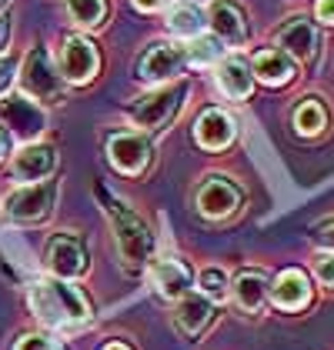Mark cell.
Masks as SVG:
<instances>
[{"mask_svg":"<svg viewBox=\"0 0 334 350\" xmlns=\"http://www.w3.org/2000/svg\"><path fill=\"white\" fill-rule=\"evenodd\" d=\"M30 307L34 314L51 327H70L90 317V307L74 287L60 280H40L30 287Z\"/></svg>","mask_w":334,"mask_h":350,"instance_id":"6da1fadb","label":"cell"},{"mask_svg":"<svg viewBox=\"0 0 334 350\" xmlns=\"http://www.w3.org/2000/svg\"><path fill=\"white\" fill-rule=\"evenodd\" d=\"M107 214L114 220V237H117V250H120V257H124V264L131 270L144 267L147 260H151V254H154V237H151V230L144 227V220L138 214H131L124 204H117V200H107Z\"/></svg>","mask_w":334,"mask_h":350,"instance_id":"7a4b0ae2","label":"cell"},{"mask_svg":"<svg viewBox=\"0 0 334 350\" xmlns=\"http://www.w3.org/2000/svg\"><path fill=\"white\" fill-rule=\"evenodd\" d=\"M21 87L24 94L40 100V104H57L64 97V77L54 70L51 57L44 47H34L24 57V67H21Z\"/></svg>","mask_w":334,"mask_h":350,"instance_id":"3957f363","label":"cell"},{"mask_svg":"<svg viewBox=\"0 0 334 350\" xmlns=\"http://www.w3.org/2000/svg\"><path fill=\"white\" fill-rule=\"evenodd\" d=\"M181 97H184V90L181 87H164V90H154V94H147V97H140L138 104L131 107V120L144 127V131H161L167 120L177 113L181 107Z\"/></svg>","mask_w":334,"mask_h":350,"instance_id":"277c9868","label":"cell"},{"mask_svg":"<svg viewBox=\"0 0 334 350\" xmlns=\"http://www.w3.org/2000/svg\"><path fill=\"white\" fill-rule=\"evenodd\" d=\"M101 67V57L97 47L87 40V37H67L64 47H60V77L70 83H87L94 81Z\"/></svg>","mask_w":334,"mask_h":350,"instance_id":"5b68a950","label":"cell"},{"mask_svg":"<svg viewBox=\"0 0 334 350\" xmlns=\"http://www.w3.org/2000/svg\"><path fill=\"white\" fill-rule=\"evenodd\" d=\"M51 204H54V184H27L7 197V217L17 224H34L51 214Z\"/></svg>","mask_w":334,"mask_h":350,"instance_id":"8992f818","label":"cell"},{"mask_svg":"<svg viewBox=\"0 0 334 350\" xmlns=\"http://www.w3.org/2000/svg\"><path fill=\"white\" fill-rule=\"evenodd\" d=\"M184 67V51L174 44H154L147 54L138 60V77L144 83H164L177 77Z\"/></svg>","mask_w":334,"mask_h":350,"instance_id":"52a82bcc","label":"cell"},{"mask_svg":"<svg viewBox=\"0 0 334 350\" xmlns=\"http://www.w3.org/2000/svg\"><path fill=\"white\" fill-rule=\"evenodd\" d=\"M107 157L120 174H140L151 163V144L140 134H114L107 140Z\"/></svg>","mask_w":334,"mask_h":350,"instance_id":"ba28073f","label":"cell"},{"mask_svg":"<svg viewBox=\"0 0 334 350\" xmlns=\"http://www.w3.org/2000/svg\"><path fill=\"white\" fill-rule=\"evenodd\" d=\"M241 204V193L224 177H207L197 190V211L204 217H231Z\"/></svg>","mask_w":334,"mask_h":350,"instance_id":"9c48e42d","label":"cell"},{"mask_svg":"<svg viewBox=\"0 0 334 350\" xmlns=\"http://www.w3.org/2000/svg\"><path fill=\"white\" fill-rule=\"evenodd\" d=\"M278 47L281 54L294 57L301 64H311L318 57V33H314V27L307 21H287L278 30Z\"/></svg>","mask_w":334,"mask_h":350,"instance_id":"30bf717a","label":"cell"},{"mask_svg":"<svg viewBox=\"0 0 334 350\" xmlns=\"http://www.w3.org/2000/svg\"><path fill=\"white\" fill-rule=\"evenodd\" d=\"M207 24L214 30V40H224V44H244V37H248V21L231 0H214L211 3Z\"/></svg>","mask_w":334,"mask_h":350,"instance_id":"8fae6325","label":"cell"},{"mask_svg":"<svg viewBox=\"0 0 334 350\" xmlns=\"http://www.w3.org/2000/svg\"><path fill=\"white\" fill-rule=\"evenodd\" d=\"M0 117L21 137H37L44 131V113H40V107H34L30 97H7L0 104Z\"/></svg>","mask_w":334,"mask_h":350,"instance_id":"7c38bea8","label":"cell"},{"mask_svg":"<svg viewBox=\"0 0 334 350\" xmlns=\"http://www.w3.org/2000/svg\"><path fill=\"white\" fill-rule=\"evenodd\" d=\"M47 267L54 270L60 280H70V277L84 273V267H87L84 247L74 237H54L47 247Z\"/></svg>","mask_w":334,"mask_h":350,"instance_id":"4fadbf2b","label":"cell"},{"mask_svg":"<svg viewBox=\"0 0 334 350\" xmlns=\"http://www.w3.org/2000/svg\"><path fill=\"white\" fill-rule=\"evenodd\" d=\"M151 284L164 300H181L184 294H191V270L177 260H157L151 270Z\"/></svg>","mask_w":334,"mask_h":350,"instance_id":"5bb4252c","label":"cell"},{"mask_svg":"<svg viewBox=\"0 0 334 350\" xmlns=\"http://www.w3.org/2000/svg\"><path fill=\"white\" fill-rule=\"evenodd\" d=\"M231 140H234V120L218 107L204 110L201 120H197V144L207 147V150H221Z\"/></svg>","mask_w":334,"mask_h":350,"instance_id":"9a60e30c","label":"cell"},{"mask_svg":"<svg viewBox=\"0 0 334 350\" xmlns=\"http://www.w3.org/2000/svg\"><path fill=\"white\" fill-rule=\"evenodd\" d=\"M234 300H237V307L241 310H248V314H257V310H264V304H268V297H271V287H268V277L261 273V270H244L237 280H234Z\"/></svg>","mask_w":334,"mask_h":350,"instance_id":"2e32d148","label":"cell"},{"mask_svg":"<svg viewBox=\"0 0 334 350\" xmlns=\"http://www.w3.org/2000/svg\"><path fill=\"white\" fill-rule=\"evenodd\" d=\"M54 170V150L51 147H24L14 157V177L24 184H40Z\"/></svg>","mask_w":334,"mask_h":350,"instance_id":"e0dca14e","label":"cell"},{"mask_svg":"<svg viewBox=\"0 0 334 350\" xmlns=\"http://www.w3.org/2000/svg\"><path fill=\"white\" fill-rule=\"evenodd\" d=\"M271 297L281 310H301L307 300H311V287H307V277L301 270H284L274 287H271Z\"/></svg>","mask_w":334,"mask_h":350,"instance_id":"ac0fdd59","label":"cell"},{"mask_svg":"<svg viewBox=\"0 0 334 350\" xmlns=\"http://www.w3.org/2000/svg\"><path fill=\"white\" fill-rule=\"evenodd\" d=\"M207 321H211V300H207V297L204 294L181 297V304H177V327H181L188 337H197Z\"/></svg>","mask_w":334,"mask_h":350,"instance_id":"d6986e66","label":"cell"},{"mask_svg":"<svg viewBox=\"0 0 334 350\" xmlns=\"http://www.w3.org/2000/svg\"><path fill=\"white\" fill-rule=\"evenodd\" d=\"M250 67H254V74H257L261 81L271 83V87H281V83H287L294 77L291 60H287V54H281V51H257Z\"/></svg>","mask_w":334,"mask_h":350,"instance_id":"ffe728a7","label":"cell"},{"mask_svg":"<svg viewBox=\"0 0 334 350\" xmlns=\"http://www.w3.org/2000/svg\"><path fill=\"white\" fill-rule=\"evenodd\" d=\"M204 24L207 21H204V14H201V7H197L194 0L174 3L170 14H167V27H170V33H177V37H201Z\"/></svg>","mask_w":334,"mask_h":350,"instance_id":"44dd1931","label":"cell"},{"mask_svg":"<svg viewBox=\"0 0 334 350\" xmlns=\"http://www.w3.org/2000/svg\"><path fill=\"white\" fill-rule=\"evenodd\" d=\"M218 83H221V90L231 100H244L250 94V87H254L248 67L237 64V60H224L221 67H218Z\"/></svg>","mask_w":334,"mask_h":350,"instance_id":"7402d4cb","label":"cell"},{"mask_svg":"<svg viewBox=\"0 0 334 350\" xmlns=\"http://www.w3.org/2000/svg\"><path fill=\"white\" fill-rule=\"evenodd\" d=\"M67 14L77 27H97L107 14V0H67Z\"/></svg>","mask_w":334,"mask_h":350,"instance_id":"603a6c76","label":"cell"},{"mask_svg":"<svg viewBox=\"0 0 334 350\" xmlns=\"http://www.w3.org/2000/svg\"><path fill=\"white\" fill-rule=\"evenodd\" d=\"M321 127H324V107L318 100H305L301 107L294 110V131L298 134L314 137V134H321Z\"/></svg>","mask_w":334,"mask_h":350,"instance_id":"cb8c5ba5","label":"cell"},{"mask_svg":"<svg viewBox=\"0 0 334 350\" xmlns=\"http://www.w3.org/2000/svg\"><path fill=\"white\" fill-rule=\"evenodd\" d=\"M184 60H191L197 67L218 64V60H221V40H214V37H194L191 47L184 51Z\"/></svg>","mask_w":334,"mask_h":350,"instance_id":"d4e9b609","label":"cell"},{"mask_svg":"<svg viewBox=\"0 0 334 350\" xmlns=\"http://www.w3.org/2000/svg\"><path fill=\"white\" fill-rule=\"evenodd\" d=\"M197 284H201L204 297H214V300H224V297H227V273H224L221 267H204L201 277H197Z\"/></svg>","mask_w":334,"mask_h":350,"instance_id":"484cf974","label":"cell"},{"mask_svg":"<svg viewBox=\"0 0 334 350\" xmlns=\"http://www.w3.org/2000/svg\"><path fill=\"white\" fill-rule=\"evenodd\" d=\"M314 277L321 287H334V254H318L314 257Z\"/></svg>","mask_w":334,"mask_h":350,"instance_id":"4316f807","label":"cell"},{"mask_svg":"<svg viewBox=\"0 0 334 350\" xmlns=\"http://www.w3.org/2000/svg\"><path fill=\"white\" fill-rule=\"evenodd\" d=\"M17 350H64V347L57 344L54 337H44V334H27V337L17 344Z\"/></svg>","mask_w":334,"mask_h":350,"instance_id":"83f0119b","label":"cell"},{"mask_svg":"<svg viewBox=\"0 0 334 350\" xmlns=\"http://www.w3.org/2000/svg\"><path fill=\"white\" fill-rule=\"evenodd\" d=\"M314 17H318L324 27H334V0H318V3H314Z\"/></svg>","mask_w":334,"mask_h":350,"instance_id":"f1b7e54d","label":"cell"},{"mask_svg":"<svg viewBox=\"0 0 334 350\" xmlns=\"http://www.w3.org/2000/svg\"><path fill=\"white\" fill-rule=\"evenodd\" d=\"M10 81H14V67H10L7 60H0V94L10 87Z\"/></svg>","mask_w":334,"mask_h":350,"instance_id":"f546056e","label":"cell"},{"mask_svg":"<svg viewBox=\"0 0 334 350\" xmlns=\"http://www.w3.org/2000/svg\"><path fill=\"white\" fill-rule=\"evenodd\" d=\"M131 3H134L138 10H144V14H154V10H161V7H164L167 0H131Z\"/></svg>","mask_w":334,"mask_h":350,"instance_id":"4dcf8cb0","label":"cell"},{"mask_svg":"<svg viewBox=\"0 0 334 350\" xmlns=\"http://www.w3.org/2000/svg\"><path fill=\"white\" fill-rule=\"evenodd\" d=\"M7 40H10V24H7V17H0V54L7 51Z\"/></svg>","mask_w":334,"mask_h":350,"instance_id":"1f68e13d","label":"cell"},{"mask_svg":"<svg viewBox=\"0 0 334 350\" xmlns=\"http://www.w3.org/2000/svg\"><path fill=\"white\" fill-rule=\"evenodd\" d=\"M318 237L328 243V247H334V220L328 224V227H321V230H318Z\"/></svg>","mask_w":334,"mask_h":350,"instance_id":"d6a6232c","label":"cell"},{"mask_svg":"<svg viewBox=\"0 0 334 350\" xmlns=\"http://www.w3.org/2000/svg\"><path fill=\"white\" fill-rule=\"evenodd\" d=\"M101 350H131V347H127V344H120V340H114V344H104Z\"/></svg>","mask_w":334,"mask_h":350,"instance_id":"836d02e7","label":"cell"},{"mask_svg":"<svg viewBox=\"0 0 334 350\" xmlns=\"http://www.w3.org/2000/svg\"><path fill=\"white\" fill-rule=\"evenodd\" d=\"M3 154H7V134L0 131V161H3Z\"/></svg>","mask_w":334,"mask_h":350,"instance_id":"e575fe53","label":"cell"},{"mask_svg":"<svg viewBox=\"0 0 334 350\" xmlns=\"http://www.w3.org/2000/svg\"><path fill=\"white\" fill-rule=\"evenodd\" d=\"M3 3H7V0H0V7H3Z\"/></svg>","mask_w":334,"mask_h":350,"instance_id":"d590c367","label":"cell"}]
</instances>
